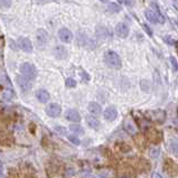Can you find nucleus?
<instances>
[{"instance_id": "1", "label": "nucleus", "mask_w": 178, "mask_h": 178, "mask_svg": "<svg viewBox=\"0 0 178 178\" xmlns=\"http://www.w3.org/2000/svg\"><path fill=\"white\" fill-rule=\"evenodd\" d=\"M144 16L150 22L153 24H164L165 22V17L161 15L159 9L156 4H153L151 8H148L144 11Z\"/></svg>"}, {"instance_id": "2", "label": "nucleus", "mask_w": 178, "mask_h": 178, "mask_svg": "<svg viewBox=\"0 0 178 178\" xmlns=\"http://www.w3.org/2000/svg\"><path fill=\"white\" fill-rule=\"evenodd\" d=\"M104 63L111 68H115V70H119L122 66V62H121V58L120 56L113 51H106L104 53Z\"/></svg>"}, {"instance_id": "3", "label": "nucleus", "mask_w": 178, "mask_h": 178, "mask_svg": "<svg viewBox=\"0 0 178 178\" xmlns=\"http://www.w3.org/2000/svg\"><path fill=\"white\" fill-rule=\"evenodd\" d=\"M21 75L25 76L26 79L33 81L37 77V68L31 63H22L19 67Z\"/></svg>"}, {"instance_id": "4", "label": "nucleus", "mask_w": 178, "mask_h": 178, "mask_svg": "<svg viewBox=\"0 0 178 178\" xmlns=\"http://www.w3.org/2000/svg\"><path fill=\"white\" fill-rule=\"evenodd\" d=\"M18 46L21 51H24L25 53H33L34 51V46H33V43L29 38L27 37H20L18 39Z\"/></svg>"}, {"instance_id": "5", "label": "nucleus", "mask_w": 178, "mask_h": 178, "mask_svg": "<svg viewBox=\"0 0 178 178\" xmlns=\"http://www.w3.org/2000/svg\"><path fill=\"white\" fill-rule=\"evenodd\" d=\"M45 112L48 117L51 118H56L62 113V108L57 103H49L45 109Z\"/></svg>"}, {"instance_id": "6", "label": "nucleus", "mask_w": 178, "mask_h": 178, "mask_svg": "<svg viewBox=\"0 0 178 178\" xmlns=\"http://www.w3.org/2000/svg\"><path fill=\"white\" fill-rule=\"evenodd\" d=\"M16 82H17V84H18V86H19V89L21 90V92H24V93L28 92V91L31 89V86H33L31 82H30V80L26 79L25 76H24V77H19V76H18L17 79H16Z\"/></svg>"}, {"instance_id": "7", "label": "nucleus", "mask_w": 178, "mask_h": 178, "mask_svg": "<svg viewBox=\"0 0 178 178\" xmlns=\"http://www.w3.org/2000/svg\"><path fill=\"white\" fill-rule=\"evenodd\" d=\"M77 43H79V45L84 46V47L90 46L91 48H94V46H95V43H94L91 38H89L86 35L82 34V33H79V36H77Z\"/></svg>"}, {"instance_id": "8", "label": "nucleus", "mask_w": 178, "mask_h": 178, "mask_svg": "<svg viewBox=\"0 0 178 178\" xmlns=\"http://www.w3.org/2000/svg\"><path fill=\"white\" fill-rule=\"evenodd\" d=\"M103 117H104L106 121L112 122V121H114L115 119L118 118V111H117L114 106H108L104 110V112H103Z\"/></svg>"}, {"instance_id": "9", "label": "nucleus", "mask_w": 178, "mask_h": 178, "mask_svg": "<svg viewBox=\"0 0 178 178\" xmlns=\"http://www.w3.org/2000/svg\"><path fill=\"white\" fill-rule=\"evenodd\" d=\"M36 36H37V44H38L40 47H44L48 42V34L45 29L43 28H39L36 33Z\"/></svg>"}, {"instance_id": "10", "label": "nucleus", "mask_w": 178, "mask_h": 178, "mask_svg": "<svg viewBox=\"0 0 178 178\" xmlns=\"http://www.w3.org/2000/svg\"><path fill=\"white\" fill-rule=\"evenodd\" d=\"M58 37L63 43H71L73 39V34L67 28H61L58 30Z\"/></svg>"}, {"instance_id": "11", "label": "nucleus", "mask_w": 178, "mask_h": 178, "mask_svg": "<svg viewBox=\"0 0 178 178\" xmlns=\"http://www.w3.org/2000/svg\"><path fill=\"white\" fill-rule=\"evenodd\" d=\"M115 34L121 38H126L129 35V27L123 22H120L115 26Z\"/></svg>"}, {"instance_id": "12", "label": "nucleus", "mask_w": 178, "mask_h": 178, "mask_svg": "<svg viewBox=\"0 0 178 178\" xmlns=\"http://www.w3.org/2000/svg\"><path fill=\"white\" fill-rule=\"evenodd\" d=\"M65 118L67 119L68 121H72V122H80L81 121V115L76 110L74 109H70L65 112Z\"/></svg>"}, {"instance_id": "13", "label": "nucleus", "mask_w": 178, "mask_h": 178, "mask_svg": "<svg viewBox=\"0 0 178 178\" xmlns=\"http://www.w3.org/2000/svg\"><path fill=\"white\" fill-rule=\"evenodd\" d=\"M36 99L38 100L40 103H47L48 100L51 99V95L49 93L47 92L46 90H38L37 92H36Z\"/></svg>"}, {"instance_id": "14", "label": "nucleus", "mask_w": 178, "mask_h": 178, "mask_svg": "<svg viewBox=\"0 0 178 178\" xmlns=\"http://www.w3.org/2000/svg\"><path fill=\"white\" fill-rule=\"evenodd\" d=\"M54 55H55L56 58L64 59L67 57V51H66V48L64 46L58 45V46H56L55 48H54Z\"/></svg>"}, {"instance_id": "15", "label": "nucleus", "mask_w": 178, "mask_h": 178, "mask_svg": "<svg viewBox=\"0 0 178 178\" xmlns=\"http://www.w3.org/2000/svg\"><path fill=\"white\" fill-rule=\"evenodd\" d=\"M95 35H96V37L100 39H105L109 37V30L106 27L104 26H101L99 25L96 27V29H95Z\"/></svg>"}, {"instance_id": "16", "label": "nucleus", "mask_w": 178, "mask_h": 178, "mask_svg": "<svg viewBox=\"0 0 178 178\" xmlns=\"http://www.w3.org/2000/svg\"><path fill=\"white\" fill-rule=\"evenodd\" d=\"M88 109H89V111L93 115H100L102 112L101 105H100L99 103H96V102H90Z\"/></svg>"}, {"instance_id": "17", "label": "nucleus", "mask_w": 178, "mask_h": 178, "mask_svg": "<svg viewBox=\"0 0 178 178\" xmlns=\"http://www.w3.org/2000/svg\"><path fill=\"white\" fill-rule=\"evenodd\" d=\"M86 123H88V126H89L91 129H94V130H99L100 129V121H99L96 118H94V117H91V115H89V117H86Z\"/></svg>"}, {"instance_id": "18", "label": "nucleus", "mask_w": 178, "mask_h": 178, "mask_svg": "<svg viewBox=\"0 0 178 178\" xmlns=\"http://www.w3.org/2000/svg\"><path fill=\"white\" fill-rule=\"evenodd\" d=\"M108 11L110 13H118L121 11V6L114 2H111L108 4Z\"/></svg>"}, {"instance_id": "19", "label": "nucleus", "mask_w": 178, "mask_h": 178, "mask_svg": "<svg viewBox=\"0 0 178 178\" xmlns=\"http://www.w3.org/2000/svg\"><path fill=\"white\" fill-rule=\"evenodd\" d=\"M70 130L75 133V135H83L84 133V129L80 124H71L70 126Z\"/></svg>"}, {"instance_id": "20", "label": "nucleus", "mask_w": 178, "mask_h": 178, "mask_svg": "<svg viewBox=\"0 0 178 178\" xmlns=\"http://www.w3.org/2000/svg\"><path fill=\"white\" fill-rule=\"evenodd\" d=\"M169 147L171 153L178 156V139H171L169 142Z\"/></svg>"}, {"instance_id": "21", "label": "nucleus", "mask_w": 178, "mask_h": 178, "mask_svg": "<svg viewBox=\"0 0 178 178\" xmlns=\"http://www.w3.org/2000/svg\"><path fill=\"white\" fill-rule=\"evenodd\" d=\"M65 85H66V88H70V89L75 88L76 86V81L72 79V77H68V79L65 80Z\"/></svg>"}, {"instance_id": "22", "label": "nucleus", "mask_w": 178, "mask_h": 178, "mask_svg": "<svg viewBox=\"0 0 178 178\" xmlns=\"http://www.w3.org/2000/svg\"><path fill=\"white\" fill-rule=\"evenodd\" d=\"M55 131L57 132V133H59L61 136H66V135H67V130L65 129V127H62V126H56Z\"/></svg>"}, {"instance_id": "23", "label": "nucleus", "mask_w": 178, "mask_h": 178, "mask_svg": "<svg viewBox=\"0 0 178 178\" xmlns=\"http://www.w3.org/2000/svg\"><path fill=\"white\" fill-rule=\"evenodd\" d=\"M80 76H81V79H82V80L84 81V82H89V81L91 80V76L89 75V73L85 72L84 70H81Z\"/></svg>"}, {"instance_id": "24", "label": "nucleus", "mask_w": 178, "mask_h": 178, "mask_svg": "<svg viewBox=\"0 0 178 178\" xmlns=\"http://www.w3.org/2000/svg\"><path fill=\"white\" fill-rule=\"evenodd\" d=\"M68 140L72 142V144H76V146H79V144H81V140L77 138V136H74V135H70V136H67Z\"/></svg>"}, {"instance_id": "25", "label": "nucleus", "mask_w": 178, "mask_h": 178, "mask_svg": "<svg viewBox=\"0 0 178 178\" xmlns=\"http://www.w3.org/2000/svg\"><path fill=\"white\" fill-rule=\"evenodd\" d=\"M11 0H0V7L1 8H10Z\"/></svg>"}, {"instance_id": "26", "label": "nucleus", "mask_w": 178, "mask_h": 178, "mask_svg": "<svg viewBox=\"0 0 178 178\" xmlns=\"http://www.w3.org/2000/svg\"><path fill=\"white\" fill-rule=\"evenodd\" d=\"M140 86H141V89H142V91H144V92H148L149 91V83L147 82V81H141L140 82Z\"/></svg>"}, {"instance_id": "27", "label": "nucleus", "mask_w": 178, "mask_h": 178, "mask_svg": "<svg viewBox=\"0 0 178 178\" xmlns=\"http://www.w3.org/2000/svg\"><path fill=\"white\" fill-rule=\"evenodd\" d=\"M159 149L158 148H153V149H150V156L153 158H157L158 156H159Z\"/></svg>"}, {"instance_id": "28", "label": "nucleus", "mask_w": 178, "mask_h": 178, "mask_svg": "<svg viewBox=\"0 0 178 178\" xmlns=\"http://www.w3.org/2000/svg\"><path fill=\"white\" fill-rule=\"evenodd\" d=\"M120 4H126V6H129V7H131L135 4V0H118Z\"/></svg>"}, {"instance_id": "29", "label": "nucleus", "mask_w": 178, "mask_h": 178, "mask_svg": "<svg viewBox=\"0 0 178 178\" xmlns=\"http://www.w3.org/2000/svg\"><path fill=\"white\" fill-rule=\"evenodd\" d=\"M126 129L128 130V132L129 133H135L136 132V129H135V127L132 126L130 122H127V124H126Z\"/></svg>"}, {"instance_id": "30", "label": "nucleus", "mask_w": 178, "mask_h": 178, "mask_svg": "<svg viewBox=\"0 0 178 178\" xmlns=\"http://www.w3.org/2000/svg\"><path fill=\"white\" fill-rule=\"evenodd\" d=\"M169 61H170V63H171V66H173L176 71H178V62L176 61V58L171 56V57H169Z\"/></svg>"}, {"instance_id": "31", "label": "nucleus", "mask_w": 178, "mask_h": 178, "mask_svg": "<svg viewBox=\"0 0 178 178\" xmlns=\"http://www.w3.org/2000/svg\"><path fill=\"white\" fill-rule=\"evenodd\" d=\"M164 42L167 43V44H169V45H175V44H176V42H175L170 36H165V37H164Z\"/></svg>"}, {"instance_id": "32", "label": "nucleus", "mask_w": 178, "mask_h": 178, "mask_svg": "<svg viewBox=\"0 0 178 178\" xmlns=\"http://www.w3.org/2000/svg\"><path fill=\"white\" fill-rule=\"evenodd\" d=\"M144 30L147 31V34L149 35V36H153V33H151V30L149 29V27L147 25H144Z\"/></svg>"}, {"instance_id": "33", "label": "nucleus", "mask_w": 178, "mask_h": 178, "mask_svg": "<svg viewBox=\"0 0 178 178\" xmlns=\"http://www.w3.org/2000/svg\"><path fill=\"white\" fill-rule=\"evenodd\" d=\"M2 171H4V165L0 160V176H2Z\"/></svg>"}, {"instance_id": "34", "label": "nucleus", "mask_w": 178, "mask_h": 178, "mask_svg": "<svg viewBox=\"0 0 178 178\" xmlns=\"http://www.w3.org/2000/svg\"><path fill=\"white\" fill-rule=\"evenodd\" d=\"M100 1H102V2H106L108 0H100Z\"/></svg>"}]
</instances>
